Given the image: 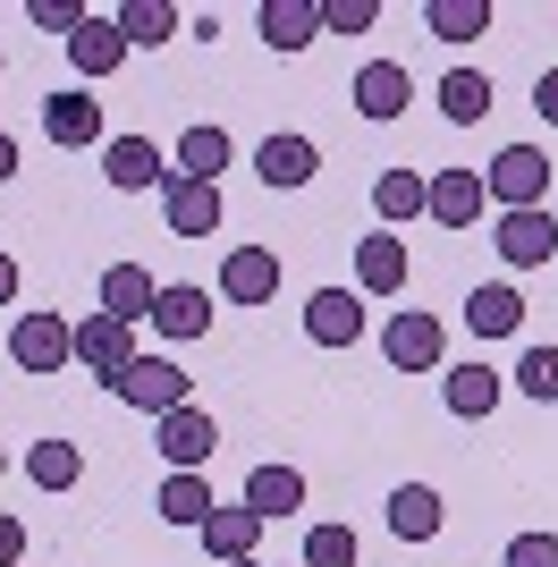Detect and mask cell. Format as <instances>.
Instances as JSON below:
<instances>
[{"instance_id": "6da1fadb", "label": "cell", "mask_w": 558, "mask_h": 567, "mask_svg": "<svg viewBox=\"0 0 558 567\" xmlns=\"http://www.w3.org/2000/svg\"><path fill=\"white\" fill-rule=\"evenodd\" d=\"M483 195L499 204V213H550V153H534V144H499L483 169Z\"/></svg>"}, {"instance_id": "d4e9b609", "label": "cell", "mask_w": 558, "mask_h": 567, "mask_svg": "<svg viewBox=\"0 0 558 567\" xmlns=\"http://www.w3.org/2000/svg\"><path fill=\"white\" fill-rule=\"evenodd\" d=\"M423 195H432V178H423V169H381V178H372V213H381V229L423 220Z\"/></svg>"}, {"instance_id": "484cf974", "label": "cell", "mask_w": 558, "mask_h": 567, "mask_svg": "<svg viewBox=\"0 0 558 567\" xmlns=\"http://www.w3.org/2000/svg\"><path fill=\"white\" fill-rule=\"evenodd\" d=\"M499 390H508V381L490 373V364H457V373H448V415H457V424H483L490 406H499Z\"/></svg>"}, {"instance_id": "b9f144b4", "label": "cell", "mask_w": 558, "mask_h": 567, "mask_svg": "<svg viewBox=\"0 0 558 567\" xmlns=\"http://www.w3.org/2000/svg\"><path fill=\"white\" fill-rule=\"evenodd\" d=\"M0 474H9V450H0Z\"/></svg>"}, {"instance_id": "7402d4cb", "label": "cell", "mask_w": 558, "mask_h": 567, "mask_svg": "<svg viewBox=\"0 0 558 567\" xmlns=\"http://www.w3.org/2000/svg\"><path fill=\"white\" fill-rule=\"evenodd\" d=\"M465 331H474V339H508V331H525V297H516L508 280H483L474 297H465Z\"/></svg>"}, {"instance_id": "5b68a950", "label": "cell", "mask_w": 558, "mask_h": 567, "mask_svg": "<svg viewBox=\"0 0 558 567\" xmlns=\"http://www.w3.org/2000/svg\"><path fill=\"white\" fill-rule=\"evenodd\" d=\"M153 450L169 457V474H204L211 450H220V424H211V406H169L162 415V441Z\"/></svg>"}, {"instance_id": "603a6c76", "label": "cell", "mask_w": 558, "mask_h": 567, "mask_svg": "<svg viewBox=\"0 0 558 567\" xmlns=\"http://www.w3.org/2000/svg\"><path fill=\"white\" fill-rule=\"evenodd\" d=\"M237 499H246L262 525H271V517H297V508H304V474H297V466H255Z\"/></svg>"}, {"instance_id": "4dcf8cb0", "label": "cell", "mask_w": 558, "mask_h": 567, "mask_svg": "<svg viewBox=\"0 0 558 567\" xmlns=\"http://www.w3.org/2000/svg\"><path fill=\"white\" fill-rule=\"evenodd\" d=\"M483 111H490V76L483 69H448L441 76V118L448 127H474Z\"/></svg>"}, {"instance_id": "cb8c5ba5", "label": "cell", "mask_w": 558, "mask_h": 567, "mask_svg": "<svg viewBox=\"0 0 558 567\" xmlns=\"http://www.w3.org/2000/svg\"><path fill=\"white\" fill-rule=\"evenodd\" d=\"M390 534L397 543H432V534H441V492H432V483H397L390 492Z\"/></svg>"}, {"instance_id": "d590c367", "label": "cell", "mask_w": 558, "mask_h": 567, "mask_svg": "<svg viewBox=\"0 0 558 567\" xmlns=\"http://www.w3.org/2000/svg\"><path fill=\"white\" fill-rule=\"evenodd\" d=\"M499 567H558V534H516Z\"/></svg>"}, {"instance_id": "d6986e66", "label": "cell", "mask_w": 558, "mask_h": 567, "mask_svg": "<svg viewBox=\"0 0 558 567\" xmlns=\"http://www.w3.org/2000/svg\"><path fill=\"white\" fill-rule=\"evenodd\" d=\"M69 60H76V76H118V69H127V34H118V18H93V9H85V25L69 34Z\"/></svg>"}, {"instance_id": "60d3db41", "label": "cell", "mask_w": 558, "mask_h": 567, "mask_svg": "<svg viewBox=\"0 0 558 567\" xmlns=\"http://www.w3.org/2000/svg\"><path fill=\"white\" fill-rule=\"evenodd\" d=\"M9 178H18V136L0 127V187H9Z\"/></svg>"}, {"instance_id": "1f68e13d", "label": "cell", "mask_w": 558, "mask_h": 567, "mask_svg": "<svg viewBox=\"0 0 558 567\" xmlns=\"http://www.w3.org/2000/svg\"><path fill=\"white\" fill-rule=\"evenodd\" d=\"M169 162H178V178H211V187H220V169H229V136H220V127H186Z\"/></svg>"}, {"instance_id": "7a4b0ae2", "label": "cell", "mask_w": 558, "mask_h": 567, "mask_svg": "<svg viewBox=\"0 0 558 567\" xmlns=\"http://www.w3.org/2000/svg\"><path fill=\"white\" fill-rule=\"evenodd\" d=\"M9 364H18V373H69L76 364V322L69 313H18V322H9Z\"/></svg>"}, {"instance_id": "f6af8a7d", "label": "cell", "mask_w": 558, "mask_h": 567, "mask_svg": "<svg viewBox=\"0 0 558 567\" xmlns=\"http://www.w3.org/2000/svg\"><path fill=\"white\" fill-rule=\"evenodd\" d=\"M297 567H304V559H297Z\"/></svg>"}, {"instance_id": "9c48e42d", "label": "cell", "mask_w": 558, "mask_h": 567, "mask_svg": "<svg viewBox=\"0 0 558 567\" xmlns=\"http://www.w3.org/2000/svg\"><path fill=\"white\" fill-rule=\"evenodd\" d=\"M43 136L60 144V153H85V144H111V127H102V102H93L85 85H60V94L43 102Z\"/></svg>"}, {"instance_id": "3957f363", "label": "cell", "mask_w": 558, "mask_h": 567, "mask_svg": "<svg viewBox=\"0 0 558 567\" xmlns=\"http://www.w3.org/2000/svg\"><path fill=\"white\" fill-rule=\"evenodd\" d=\"M111 399H127V406H144L153 424H162L169 406H195V373H178L169 355H136L127 373L111 381Z\"/></svg>"}, {"instance_id": "9a60e30c", "label": "cell", "mask_w": 558, "mask_h": 567, "mask_svg": "<svg viewBox=\"0 0 558 567\" xmlns=\"http://www.w3.org/2000/svg\"><path fill=\"white\" fill-rule=\"evenodd\" d=\"M348 102L381 127V118H397L406 102H415V76L397 69V60H364V69H355V85H348Z\"/></svg>"}, {"instance_id": "4fadbf2b", "label": "cell", "mask_w": 558, "mask_h": 567, "mask_svg": "<svg viewBox=\"0 0 558 567\" xmlns=\"http://www.w3.org/2000/svg\"><path fill=\"white\" fill-rule=\"evenodd\" d=\"M406 237H390V229H372V237H355V297H397L406 288Z\"/></svg>"}, {"instance_id": "e0dca14e", "label": "cell", "mask_w": 558, "mask_h": 567, "mask_svg": "<svg viewBox=\"0 0 558 567\" xmlns=\"http://www.w3.org/2000/svg\"><path fill=\"white\" fill-rule=\"evenodd\" d=\"M490 246H499V262H508V271H534V262H550L558 229H550V213H499Z\"/></svg>"}, {"instance_id": "83f0119b", "label": "cell", "mask_w": 558, "mask_h": 567, "mask_svg": "<svg viewBox=\"0 0 558 567\" xmlns=\"http://www.w3.org/2000/svg\"><path fill=\"white\" fill-rule=\"evenodd\" d=\"M76 474H85V450H76V441H34V450H25V483H34V492H76Z\"/></svg>"}, {"instance_id": "ab89813d", "label": "cell", "mask_w": 558, "mask_h": 567, "mask_svg": "<svg viewBox=\"0 0 558 567\" xmlns=\"http://www.w3.org/2000/svg\"><path fill=\"white\" fill-rule=\"evenodd\" d=\"M534 111L558 127V69H541V76H534Z\"/></svg>"}, {"instance_id": "d6a6232c", "label": "cell", "mask_w": 558, "mask_h": 567, "mask_svg": "<svg viewBox=\"0 0 558 567\" xmlns=\"http://www.w3.org/2000/svg\"><path fill=\"white\" fill-rule=\"evenodd\" d=\"M364 543H355V525H313L304 534V567H355Z\"/></svg>"}, {"instance_id": "f1b7e54d", "label": "cell", "mask_w": 558, "mask_h": 567, "mask_svg": "<svg viewBox=\"0 0 558 567\" xmlns=\"http://www.w3.org/2000/svg\"><path fill=\"white\" fill-rule=\"evenodd\" d=\"M111 18H118V34H127V51H153V43L178 34V9H169V0H118Z\"/></svg>"}, {"instance_id": "4316f807", "label": "cell", "mask_w": 558, "mask_h": 567, "mask_svg": "<svg viewBox=\"0 0 558 567\" xmlns=\"http://www.w3.org/2000/svg\"><path fill=\"white\" fill-rule=\"evenodd\" d=\"M153 508H162V525H186V534H204V517L220 508V499H211V474H169Z\"/></svg>"}, {"instance_id": "ba28073f", "label": "cell", "mask_w": 558, "mask_h": 567, "mask_svg": "<svg viewBox=\"0 0 558 567\" xmlns=\"http://www.w3.org/2000/svg\"><path fill=\"white\" fill-rule=\"evenodd\" d=\"M441 348H448V331H441L423 306L390 313V331H381V355H390L397 373H441Z\"/></svg>"}, {"instance_id": "ee69618b", "label": "cell", "mask_w": 558, "mask_h": 567, "mask_svg": "<svg viewBox=\"0 0 558 567\" xmlns=\"http://www.w3.org/2000/svg\"><path fill=\"white\" fill-rule=\"evenodd\" d=\"M0 69H9V51H0Z\"/></svg>"}, {"instance_id": "7c38bea8", "label": "cell", "mask_w": 558, "mask_h": 567, "mask_svg": "<svg viewBox=\"0 0 558 567\" xmlns=\"http://www.w3.org/2000/svg\"><path fill=\"white\" fill-rule=\"evenodd\" d=\"M304 339L313 348H355L364 339V297L355 288H313L304 297Z\"/></svg>"}, {"instance_id": "e575fe53", "label": "cell", "mask_w": 558, "mask_h": 567, "mask_svg": "<svg viewBox=\"0 0 558 567\" xmlns=\"http://www.w3.org/2000/svg\"><path fill=\"white\" fill-rule=\"evenodd\" d=\"M381 0H322V34H372Z\"/></svg>"}, {"instance_id": "8d00e7d4", "label": "cell", "mask_w": 558, "mask_h": 567, "mask_svg": "<svg viewBox=\"0 0 558 567\" xmlns=\"http://www.w3.org/2000/svg\"><path fill=\"white\" fill-rule=\"evenodd\" d=\"M25 18H34V25H51V34H76V25H85V9H76V0H34Z\"/></svg>"}, {"instance_id": "f546056e", "label": "cell", "mask_w": 558, "mask_h": 567, "mask_svg": "<svg viewBox=\"0 0 558 567\" xmlns=\"http://www.w3.org/2000/svg\"><path fill=\"white\" fill-rule=\"evenodd\" d=\"M490 0H423V25L441 34V43H474V34H490Z\"/></svg>"}, {"instance_id": "2e32d148", "label": "cell", "mask_w": 558, "mask_h": 567, "mask_svg": "<svg viewBox=\"0 0 558 567\" xmlns=\"http://www.w3.org/2000/svg\"><path fill=\"white\" fill-rule=\"evenodd\" d=\"M423 220H441V229H474V220H483V169H432Z\"/></svg>"}, {"instance_id": "f35d334b", "label": "cell", "mask_w": 558, "mask_h": 567, "mask_svg": "<svg viewBox=\"0 0 558 567\" xmlns=\"http://www.w3.org/2000/svg\"><path fill=\"white\" fill-rule=\"evenodd\" d=\"M18 288H25V271H18V255H9V246H0V313L18 306Z\"/></svg>"}, {"instance_id": "7bdbcfd3", "label": "cell", "mask_w": 558, "mask_h": 567, "mask_svg": "<svg viewBox=\"0 0 558 567\" xmlns=\"http://www.w3.org/2000/svg\"><path fill=\"white\" fill-rule=\"evenodd\" d=\"M550 229H558V204H550Z\"/></svg>"}, {"instance_id": "44dd1931", "label": "cell", "mask_w": 558, "mask_h": 567, "mask_svg": "<svg viewBox=\"0 0 558 567\" xmlns=\"http://www.w3.org/2000/svg\"><path fill=\"white\" fill-rule=\"evenodd\" d=\"M255 25H262V43H271V51H304L313 34H322V0H262Z\"/></svg>"}, {"instance_id": "5bb4252c", "label": "cell", "mask_w": 558, "mask_h": 567, "mask_svg": "<svg viewBox=\"0 0 558 567\" xmlns=\"http://www.w3.org/2000/svg\"><path fill=\"white\" fill-rule=\"evenodd\" d=\"M313 169H322L313 136H262V153H255V178H262L271 195H297V187H313Z\"/></svg>"}, {"instance_id": "52a82bcc", "label": "cell", "mask_w": 558, "mask_h": 567, "mask_svg": "<svg viewBox=\"0 0 558 567\" xmlns=\"http://www.w3.org/2000/svg\"><path fill=\"white\" fill-rule=\"evenodd\" d=\"M102 178H111L118 195H144V187H169L178 169H169V153L153 136H111L102 144Z\"/></svg>"}, {"instance_id": "277c9868", "label": "cell", "mask_w": 558, "mask_h": 567, "mask_svg": "<svg viewBox=\"0 0 558 567\" xmlns=\"http://www.w3.org/2000/svg\"><path fill=\"white\" fill-rule=\"evenodd\" d=\"M136 355H144V348H136V331H127L118 313H85V322H76V364H85L102 390H111V381L127 373Z\"/></svg>"}, {"instance_id": "8fae6325", "label": "cell", "mask_w": 558, "mask_h": 567, "mask_svg": "<svg viewBox=\"0 0 558 567\" xmlns=\"http://www.w3.org/2000/svg\"><path fill=\"white\" fill-rule=\"evenodd\" d=\"M195 543H204V559L255 567V550H262V517L246 508V499H220V508L204 517V534H195Z\"/></svg>"}, {"instance_id": "74e56055", "label": "cell", "mask_w": 558, "mask_h": 567, "mask_svg": "<svg viewBox=\"0 0 558 567\" xmlns=\"http://www.w3.org/2000/svg\"><path fill=\"white\" fill-rule=\"evenodd\" d=\"M18 559H25V525L0 508V567H18Z\"/></svg>"}, {"instance_id": "ffe728a7", "label": "cell", "mask_w": 558, "mask_h": 567, "mask_svg": "<svg viewBox=\"0 0 558 567\" xmlns=\"http://www.w3.org/2000/svg\"><path fill=\"white\" fill-rule=\"evenodd\" d=\"M153 297H162V280H153L144 262H111V271H102V313H118L127 331L153 322Z\"/></svg>"}, {"instance_id": "30bf717a", "label": "cell", "mask_w": 558, "mask_h": 567, "mask_svg": "<svg viewBox=\"0 0 558 567\" xmlns=\"http://www.w3.org/2000/svg\"><path fill=\"white\" fill-rule=\"evenodd\" d=\"M279 297V255L271 246H229L220 255V306H271Z\"/></svg>"}, {"instance_id": "836d02e7", "label": "cell", "mask_w": 558, "mask_h": 567, "mask_svg": "<svg viewBox=\"0 0 558 567\" xmlns=\"http://www.w3.org/2000/svg\"><path fill=\"white\" fill-rule=\"evenodd\" d=\"M516 390L550 406L558 399V348H525V355H516Z\"/></svg>"}, {"instance_id": "ac0fdd59", "label": "cell", "mask_w": 558, "mask_h": 567, "mask_svg": "<svg viewBox=\"0 0 558 567\" xmlns=\"http://www.w3.org/2000/svg\"><path fill=\"white\" fill-rule=\"evenodd\" d=\"M153 331H162V339H204L211 331V288L162 280V297H153Z\"/></svg>"}, {"instance_id": "8992f818", "label": "cell", "mask_w": 558, "mask_h": 567, "mask_svg": "<svg viewBox=\"0 0 558 567\" xmlns=\"http://www.w3.org/2000/svg\"><path fill=\"white\" fill-rule=\"evenodd\" d=\"M162 220H169V237H220L229 195L211 187V178H169L162 187Z\"/></svg>"}]
</instances>
